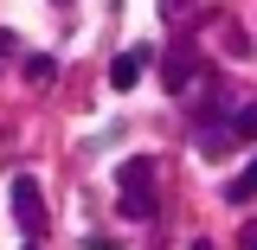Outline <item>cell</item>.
I'll list each match as a JSON object with an SVG mask.
<instances>
[{"label":"cell","mask_w":257,"mask_h":250,"mask_svg":"<svg viewBox=\"0 0 257 250\" xmlns=\"http://www.w3.org/2000/svg\"><path fill=\"white\" fill-rule=\"evenodd\" d=\"M238 244H244V250H257V224H244V237H238Z\"/></svg>","instance_id":"cell-9"},{"label":"cell","mask_w":257,"mask_h":250,"mask_svg":"<svg viewBox=\"0 0 257 250\" xmlns=\"http://www.w3.org/2000/svg\"><path fill=\"white\" fill-rule=\"evenodd\" d=\"M122 212H155V160H128L122 167Z\"/></svg>","instance_id":"cell-1"},{"label":"cell","mask_w":257,"mask_h":250,"mask_svg":"<svg viewBox=\"0 0 257 250\" xmlns=\"http://www.w3.org/2000/svg\"><path fill=\"white\" fill-rule=\"evenodd\" d=\"M225 148H231V135H225L219 122H212V128H206V135H199V154H212V160H219Z\"/></svg>","instance_id":"cell-6"},{"label":"cell","mask_w":257,"mask_h":250,"mask_svg":"<svg viewBox=\"0 0 257 250\" xmlns=\"http://www.w3.org/2000/svg\"><path fill=\"white\" fill-rule=\"evenodd\" d=\"M244 192H257V160H251V167H244V180L231 186V199H244Z\"/></svg>","instance_id":"cell-8"},{"label":"cell","mask_w":257,"mask_h":250,"mask_svg":"<svg viewBox=\"0 0 257 250\" xmlns=\"http://www.w3.org/2000/svg\"><path fill=\"white\" fill-rule=\"evenodd\" d=\"M7 52H13V32H0V58H7Z\"/></svg>","instance_id":"cell-11"},{"label":"cell","mask_w":257,"mask_h":250,"mask_svg":"<svg viewBox=\"0 0 257 250\" xmlns=\"http://www.w3.org/2000/svg\"><path fill=\"white\" fill-rule=\"evenodd\" d=\"M52 77H58L52 58H26V84H52Z\"/></svg>","instance_id":"cell-7"},{"label":"cell","mask_w":257,"mask_h":250,"mask_svg":"<svg viewBox=\"0 0 257 250\" xmlns=\"http://www.w3.org/2000/svg\"><path fill=\"white\" fill-rule=\"evenodd\" d=\"M148 58H155L148 45H135V52H122V58L109 64V84H116V90H135V84H142V71H148Z\"/></svg>","instance_id":"cell-3"},{"label":"cell","mask_w":257,"mask_h":250,"mask_svg":"<svg viewBox=\"0 0 257 250\" xmlns=\"http://www.w3.org/2000/svg\"><path fill=\"white\" fill-rule=\"evenodd\" d=\"M225 128H231V141H257V103H244V109H238Z\"/></svg>","instance_id":"cell-5"},{"label":"cell","mask_w":257,"mask_h":250,"mask_svg":"<svg viewBox=\"0 0 257 250\" xmlns=\"http://www.w3.org/2000/svg\"><path fill=\"white\" fill-rule=\"evenodd\" d=\"M180 7H187V0H161V13H180Z\"/></svg>","instance_id":"cell-10"},{"label":"cell","mask_w":257,"mask_h":250,"mask_svg":"<svg viewBox=\"0 0 257 250\" xmlns=\"http://www.w3.org/2000/svg\"><path fill=\"white\" fill-rule=\"evenodd\" d=\"M161 84H167V90H187V84H193V45H174V52H167Z\"/></svg>","instance_id":"cell-4"},{"label":"cell","mask_w":257,"mask_h":250,"mask_svg":"<svg viewBox=\"0 0 257 250\" xmlns=\"http://www.w3.org/2000/svg\"><path fill=\"white\" fill-rule=\"evenodd\" d=\"M13 218L26 231H45V199H39V180H13Z\"/></svg>","instance_id":"cell-2"}]
</instances>
